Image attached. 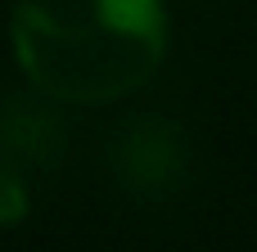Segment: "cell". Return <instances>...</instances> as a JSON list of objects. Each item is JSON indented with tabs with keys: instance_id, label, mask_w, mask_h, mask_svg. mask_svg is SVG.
Segmentation results:
<instances>
[{
	"instance_id": "2",
	"label": "cell",
	"mask_w": 257,
	"mask_h": 252,
	"mask_svg": "<svg viewBox=\"0 0 257 252\" xmlns=\"http://www.w3.org/2000/svg\"><path fill=\"white\" fill-rule=\"evenodd\" d=\"M113 167H117V180L131 189V194H167L185 180L190 171V144H185V131L172 122V117H136L122 140H117V153H113Z\"/></svg>"
},
{
	"instance_id": "3",
	"label": "cell",
	"mask_w": 257,
	"mask_h": 252,
	"mask_svg": "<svg viewBox=\"0 0 257 252\" xmlns=\"http://www.w3.org/2000/svg\"><path fill=\"white\" fill-rule=\"evenodd\" d=\"M54 140H59V131H54V122L45 113H27L23 108V113H9L0 122L5 162H45L54 153Z\"/></svg>"
},
{
	"instance_id": "4",
	"label": "cell",
	"mask_w": 257,
	"mask_h": 252,
	"mask_svg": "<svg viewBox=\"0 0 257 252\" xmlns=\"http://www.w3.org/2000/svg\"><path fill=\"white\" fill-rule=\"evenodd\" d=\"M27 212H32V189H27V180L18 176V167L0 158V230L23 225Z\"/></svg>"
},
{
	"instance_id": "1",
	"label": "cell",
	"mask_w": 257,
	"mask_h": 252,
	"mask_svg": "<svg viewBox=\"0 0 257 252\" xmlns=\"http://www.w3.org/2000/svg\"><path fill=\"white\" fill-rule=\"evenodd\" d=\"M172 45L167 0H14L9 50L27 86L68 108L131 99Z\"/></svg>"
}]
</instances>
